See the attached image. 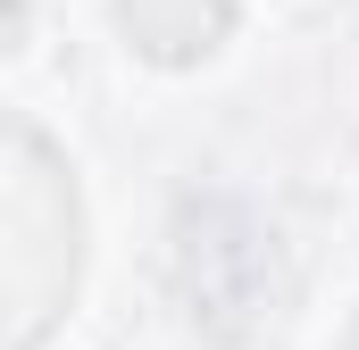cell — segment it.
<instances>
[{
	"mask_svg": "<svg viewBox=\"0 0 359 350\" xmlns=\"http://www.w3.org/2000/svg\"><path fill=\"white\" fill-rule=\"evenodd\" d=\"M176 284L192 326H209L217 342L251 334L276 300V251L268 234L251 225V209L234 200H209V209H184V242H176Z\"/></svg>",
	"mask_w": 359,
	"mask_h": 350,
	"instance_id": "7a4b0ae2",
	"label": "cell"
},
{
	"mask_svg": "<svg viewBox=\"0 0 359 350\" xmlns=\"http://www.w3.org/2000/svg\"><path fill=\"white\" fill-rule=\"evenodd\" d=\"M109 17H117V34H126L134 59H151V67H201L234 34L243 0H109Z\"/></svg>",
	"mask_w": 359,
	"mask_h": 350,
	"instance_id": "3957f363",
	"label": "cell"
},
{
	"mask_svg": "<svg viewBox=\"0 0 359 350\" xmlns=\"http://www.w3.org/2000/svg\"><path fill=\"white\" fill-rule=\"evenodd\" d=\"M84 284V192L67 150L0 108V350H42Z\"/></svg>",
	"mask_w": 359,
	"mask_h": 350,
	"instance_id": "6da1fadb",
	"label": "cell"
},
{
	"mask_svg": "<svg viewBox=\"0 0 359 350\" xmlns=\"http://www.w3.org/2000/svg\"><path fill=\"white\" fill-rule=\"evenodd\" d=\"M334 350H359V317H351V326H343V342H334Z\"/></svg>",
	"mask_w": 359,
	"mask_h": 350,
	"instance_id": "277c9868",
	"label": "cell"
}]
</instances>
